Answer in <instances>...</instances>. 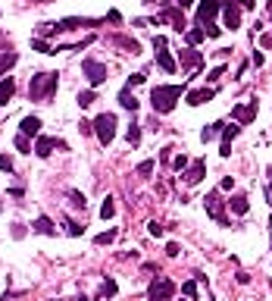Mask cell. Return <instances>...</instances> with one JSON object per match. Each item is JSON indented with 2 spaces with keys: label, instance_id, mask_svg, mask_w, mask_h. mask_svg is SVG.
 I'll use <instances>...</instances> for the list:
<instances>
[{
  "label": "cell",
  "instance_id": "cell-38",
  "mask_svg": "<svg viewBox=\"0 0 272 301\" xmlns=\"http://www.w3.org/2000/svg\"><path fill=\"white\" fill-rule=\"evenodd\" d=\"M147 232H150L153 238H163V226H160V223H147Z\"/></svg>",
  "mask_w": 272,
  "mask_h": 301
},
{
  "label": "cell",
  "instance_id": "cell-14",
  "mask_svg": "<svg viewBox=\"0 0 272 301\" xmlns=\"http://www.w3.org/2000/svg\"><path fill=\"white\" fill-rule=\"evenodd\" d=\"M213 98H216V88H197V91H188L185 94V100L191 104V107H200V104H207Z\"/></svg>",
  "mask_w": 272,
  "mask_h": 301
},
{
  "label": "cell",
  "instance_id": "cell-20",
  "mask_svg": "<svg viewBox=\"0 0 272 301\" xmlns=\"http://www.w3.org/2000/svg\"><path fill=\"white\" fill-rule=\"evenodd\" d=\"M116 44H119V48H125L128 54H141V44L135 41V38H128V34H116V38H113Z\"/></svg>",
  "mask_w": 272,
  "mask_h": 301
},
{
  "label": "cell",
  "instance_id": "cell-9",
  "mask_svg": "<svg viewBox=\"0 0 272 301\" xmlns=\"http://www.w3.org/2000/svg\"><path fill=\"white\" fill-rule=\"evenodd\" d=\"M153 48H157V63H160L163 72H175V60H172V54L166 50V38H163V34L153 38Z\"/></svg>",
  "mask_w": 272,
  "mask_h": 301
},
{
  "label": "cell",
  "instance_id": "cell-2",
  "mask_svg": "<svg viewBox=\"0 0 272 301\" xmlns=\"http://www.w3.org/2000/svg\"><path fill=\"white\" fill-rule=\"evenodd\" d=\"M53 94H56V72L31 76V85H28V98L31 100H50Z\"/></svg>",
  "mask_w": 272,
  "mask_h": 301
},
{
  "label": "cell",
  "instance_id": "cell-36",
  "mask_svg": "<svg viewBox=\"0 0 272 301\" xmlns=\"http://www.w3.org/2000/svg\"><path fill=\"white\" fill-rule=\"evenodd\" d=\"M153 166H157L153 160H144V164H138V176H150V172H153Z\"/></svg>",
  "mask_w": 272,
  "mask_h": 301
},
{
  "label": "cell",
  "instance_id": "cell-18",
  "mask_svg": "<svg viewBox=\"0 0 272 301\" xmlns=\"http://www.w3.org/2000/svg\"><path fill=\"white\" fill-rule=\"evenodd\" d=\"M31 232H41V236H56V226L50 223V216H38L31 223Z\"/></svg>",
  "mask_w": 272,
  "mask_h": 301
},
{
  "label": "cell",
  "instance_id": "cell-34",
  "mask_svg": "<svg viewBox=\"0 0 272 301\" xmlns=\"http://www.w3.org/2000/svg\"><path fill=\"white\" fill-rule=\"evenodd\" d=\"M69 201H72V207H81V210H85V194L81 192H69Z\"/></svg>",
  "mask_w": 272,
  "mask_h": 301
},
{
  "label": "cell",
  "instance_id": "cell-22",
  "mask_svg": "<svg viewBox=\"0 0 272 301\" xmlns=\"http://www.w3.org/2000/svg\"><path fill=\"white\" fill-rule=\"evenodd\" d=\"M222 129H226V126H222V122H213V126H204V132H200V142H204V144H207V142H213V138H216V135H219Z\"/></svg>",
  "mask_w": 272,
  "mask_h": 301
},
{
  "label": "cell",
  "instance_id": "cell-28",
  "mask_svg": "<svg viewBox=\"0 0 272 301\" xmlns=\"http://www.w3.org/2000/svg\"><path fill=\"white\" fill-rule=\"evenodd\" d=\"M31 48H34V50H41V54H56V48H50V44H47L44 38H34V41H31Z\"/></svg>",
  "mask_w": 272,
  "mask_h": 301
},
{
  "label": "cell",
  "instance_id": "cell-8",
  "mask_svg": "<svg viewBox=\"0 0 272 301\" xmlns=\"http://www.w3.org/2000/svg\"><path fill=\"white\" fill-rule=\"evenodd\" d=\"M222 26L229 32L241 28V6L235 4V0H226V4H222Z\"/></svg>",
  "mask_w": 272,
  "mask_h": 301
},
{
  "label": "cell",
  "instance_id": "cell-21",
  "mask_svg": "<svg viewBox=\"0 0 272 301\" xmlns=\"http://www.w3.org/2000/svg\"><path fill=\"white\" fill-rule=\"evenodd\" d=\"M16 60H19V56H16L13 50L0 54V78H6V69H13V66H16Z\"/></svg>",
  "mask_w": 272,
  "mask_h": 301
},
{
  "label": "cell",
  "instance_id": "cell-25",
  "mask_svg": "<svg viewBox=\"0 0 272 301\" xmlns=\"http://www.w3.org/2000/svg\"><path fill=\"white\" fill-rule=\"evenodd\" d=\"M100 216H103V220H113V216H116V204H113V198H106V201L100 204Z\"/></svg>",
  "mask_w": 272,
  "mask_h": 301
},
{
  "label": "cell",
  "instance_id": "cell-33",
  "mask_svg": "<svg viewBox=\"0 0 272 301\" xmlns=\"http://www.w3.org/2000/svg\"><path fill=\"white\" fill-rule=\"evenodd\" d=\"M182 292H185L188 298H197V280H188V282L182 286Z\"/></svg>",
  "mask_w": 272,
  "mask_h": 301
},
{
  "label": "cell",
  "instance_id": "cell-26",
  "mask_svg": "<svg viewBox=\"0 0 272 301\" xmlns=\"http://www.w3.org/2000/svg\"><path fill=\"white\" fill-rule=\"evenodd\" d=\"M116 295V282L113 280H103L100 282V298H113Z\"/></svg>",
  "mask_w": 272,
  "mask_h": 301
},
{
  "label": "cell",
  "instance_id": "cell-10",
  "mask_svg": "<svg viewBox=\"0 0 272 301\" xmlns=\"http://www.w3.org/2000/svg\"><path fill=\"white\" fill-rule=\"evenodd\" d=\"M53 148L56 150H66V142H63V138H50V135H38V142H34V154H38V157H50Z\"/></svg>",
  "mask_w": 272,
  "mask_h": 301
},
{
  "label": "cell",
  "instance_id": "cell-3",
  "mask_svg": "<svg viewBox=\"0 0 272 301\" xmlns=\"http://www.w3.org/2000/svg\"><path fill=\"white\" fill-rule=\"evenodd\" d=\"M116 116L113 113H100L97 120H94V135L100 138V144H113V138H116Z\"/></svg>",
  "mask_w": 272,
  "mask_h": 301
},
{
  "label": "cell",
  "instance_id": "cell-16",
  "mask_svg": "<svg viewBox=\"0 0 272 301\" xmlns=\"http://www.w3.org/2000/svg\"><path fill=\"white\" fill-rule=\"evenodd\" d=\"M19 132L38 138V135H41V120H38V116H25V120H22V126H19Z\"/></svg>",
  "mask_w": 272,
  "mask_h": 301
},
{
  "label": "cell",
  "instance_id": "cell-5",
  "mask_svg": "<svg viewBox=\"0 0 272 301\" xmlns=\"http://www.w3.org/2000/svg\"><path fill=\"white\" fill-rule=\"evenodd\" d=\"M257 100H247V104H238V107H232V120L238 126H251L257 120Z\"/></svg>",
  "mask_w": 272,
  "mask_h": 301
},
{
  "label": "cell",
  "instance_id": "cell-50",
  "mask_svg": "<svg viewBox=\"0 0 272 301\" xmlns=\"http://www.w3.org/2000/svg\"><path fill=\"white\" fill-rule=\"evenodd\" d=\"M144 4H157V0H144Z\"/></svg>",
  "mask_w": 272,
  "mask_h": 301
},
{
  "label": "cell",
  "instance_id": "cell-44",
  "mask_svg": "<svg viewBox=\"0 0 272 301\" xmlns=\"http://www.w3.org/2000/svg\"><path fill=\"white\" fill-rule=\"evenodd\" d=\"M179 251H182V248L175 245V242H169V245H166V254H169V258H179Z\"/></svg>",
  "mask_w": 272,
  "mask_h": 301
},
{
  "label": "cell",
  "instance_id": "cell-40",
  "mask_svg": "<svg viewBox=\"0 0 272 301\" xmlns=\"http://www.w3.org/2000/svg\"><path fill=\"white\" fill-rule=\"evenodd\" d=\"M78 132H81V135H91V132H94V122L81 120V122H78Z\"/></svg>",
  "mask_w": 272,
  "mask_h": 301
},
{
  "label": "cell",
  "instance_id": "cell-51",
  "mask_svg": "<svg viewBox=\"0 0 272 301\" xmlns=\"http://www.w3.org/2000/svg\"><path fill=\"white\" fill-rule=\"evenodd\" d=\"M0 301H6V295H3V298H0Z\"/></svg>",
  "mask_w": 272,
  "mask_h": 301
},
{
  "label": "cell",
  "instance_id": "cell-49",
  "mask_svg": "<svg viewBox=\"0 0 272 301\" xmlns=\"http://www.w3.org/2000/svg\"><path fill=\"white\" fill-rule=\"evenodd\" d=\"M269 16H272V0H269Z\"/></svg>",
  "mask_w": 272,
  "mask_h": 301
},
{
  "label": "cell",
  "instance_id": "cell-41",
  "mask_svg": "<svg viewBox=\"0 0 272 301\" xmlns=\"http://www.w3.org/2000/svg\"><path fill=\"white\" fill-rule=\"evenodd\" d=\"M66 226H69V229H66L69 236H81V226H78V223H72V220H66Z\"/></svg>",
  "mask_w": 272,
  "mask_h": 301
},
{
  "label": "cell",
  "instance_id": "cell-46",
  "mask_svg": "<svg viewBox=\"0 0 272 301\" xmlns=\"http://www.w3.org/2000/svg\"><path fill=\"white\" fill-rule=\"evenodd\" d=\"M106 19H110V22H116V26H119V22H122V16L116 13V10H110V13H106Z\"/></svg>",
  "mask_w": 272,
  "mask_h": 301
},
{
  "label": "cell",
  "instance_id": "cell-15",
  "mask_svg": "<svg viewBox=\"0 0 272 301\" xmlns=\"http://www.w3.org/2000/svg\"><path fill=\"white\" fill-rule=\"evenodd\" d=\"M16 94V78L13 76H6V78H0V104L6 107V100Z\"/></svg>",
  "mask_w": 272,
  "mask_h": 301
},
{
  "label": "cell",
  "instance_id": "cell-29",
  "mask_svg": "<svg viewBox=\"0 0 272 301\" xmlns=\"http://www.w3.org/2000/svg\"><path fill=\"white\" fill-rule=\"evenodd\" d=\"M78 107H91V104H94V91H78Z\"/></svg>",
  "mask_w": 272,
  "mask_h": 301
},
{
  "label": "cell",
  "instance_id": "cell-1",
  "mask_svg": "<svg viewBox=\"0 0 272 301\" xmlns=\"http://www.w3.org/2000/svg\"><path fill=\"white\" fill-rule=\"evenodd\" d=\"M185 94V85H157L150 91V104L157 113H172L175 110V100Z\"/></svg>",
  "mask_w": 272,
  "mask_h": 301
},
{
  "label": "cell",
  "instance_id": "cell-37",
  "mask_svg": "<svg viewBox=\"0 0 272 301\" xmlns=\"http://www.w3.org/2000/svg\"><path fill=\"white\" fill-rule=\"evenodd\" d=\"M204 32H207V38H219V34H222V28H219V26H213V22H207Z\"/></svg>",
  "mask_w": 272,
  "mask_h": 301
},
{
  "label": "cell",
  "instance_id": "cell-42",
  "mask_svg": "<svg viewBox=\"0 0 272 301\" xmlns=\"http://www.w3.org/2000/svg\"><path fill=\"white\" fill-rule=\"evenodd\" d=\"M0 170H3V172H9V170H13V160H9L6 154H0Z\"/></svg>",
  "mask_w": 272,
  "mask_h": 301
},
{
  "label": "cell",
  "instance_id": "cell-4",
  "mask_svg": "<svg viewBox=\"0 0 272 301\" xmlns=\"http://www.w3.org/2000/svg\"><path fill=\"white\" fill-rule=\"evenodd\" d=\"M172 295H175V282L166 280V276H157V280L150 282V288H147V298L150 301H169Z\"/></svg>",
  "mask_w": 272,
  "mask_h": 301
},
{
  "label": "cell",
  "instance_id": "cell-30",
  "mask_svg": "<svg viewBox=\"0 0 272 301\" xmlns=\"http://www.w3.org/2000/svg\"><path fill=\"white\" fill-rule=\"evenodd\" d=\"M125 138H128V144H141V129H138V126H128Z\"/></svg>",
  "mask_w": 272,
  "mask_h": 301
},
{
  "label": "cell",
  "instance_id": "cell-39",
  "mask_svg": "<svg viewBox=\"0 0 272 301\" xmlns=\"http://www.w3.org/2000/svg\"><path fill=\"white\" fill-rule=\"evenodd\" d=\"M222 76H226V66H216V69H213V72H210L207 78H210V82H219Z\"/></svg>",
  "mask_w": 272,
  "mask_h": 301
},
{
  "label": "cell",
  "instance_id": "cell-23",
  "mask_svg": "<svg viewBox=\"0 0 272 301\" xmlns=\"http://www.w3.org/2000/svg\"><path fill=\"white\" fill-rule=\"evenodd\" d=\"M185 38H188V44H191V48H197V44L207 38V32H204V26H197V28H188Z\"/></svg>",
  "mask_w": 272,
  "mask_h": 301
},
{
  "label": "cell",
  "instance_id": "cell-24",
  "mask_svg": "<svg viewBox=\"0 0 272 301\" xmlns=\"http://www.w3.org/2000/svg\"><path fill=\"white\" fill-rule=\"evenodd\" d=\"M119 104H122L125 110H132V113L138 110V98H135V94H132L128 88H125V91H119Z\"/></svg>",
  "mask_w": 272,
  "mask_h": 301
},
{
  "label": "cell",
  "instance_id": "cell-32",
  "mask_svg": "<svg viewBox=\"0 0 272 301\" xmlns=\"http://www.w3.org/2000/svg\"><path fill=\"white\" fill-rule=\"evenodd\" d=\"M113 238H116V229H106V232H100V236L94 238V242H97V245H110Z\"/></svg>",
  "mask_w": 272,
  "mask_h": 301
},
{
  "label": "cell",
  "instance_id": "cell-7",
  "mask_svg": "<svg viewBox=\"0 0 272 301\" xmlns=\"http://www.w3.org/2000/svg\"><path fill=\"white\" fill-rule=\"evenodd\" d=\"M81 69H85V76H88V82H91V88H97V85H103L106 82V66L103 63H97V60H88L81 63Z\"/></svg>",
  "mask_w": 272,
  "mask_h": 301
},
{
  "label": "cell",
  "instance_id": "cell-12",
  "mask_svg": "<svg viewBox=\"0 0 272 301\" xmlns=\"http://www.w3.org/2000/svg\"><path fill=\"white\" fill-rule=\"evenodd\" d=\"M222 4H226V0H200V6H197V22H200V26H207V22L216 19Z\"/></svg>",
  "mask_w": 272,
  "mask_h": 301
},
{
  "label": "cell",
  "instance_id": "cell-27",
  "mask_svg": "<svg viewBox=\"0 0 272 301\" xmlns=\"http://www.w3.org/2000/svg\"><path fill=\"white\" fill-rule=\"evenodd\" d=\"M241 132V126H226V129H222V144H232V138Z\"/></svg>",
  "mask_w": 272,
  "mask_h": 301
},
{
  "label": "cell",
  "instance_id": "cell-13",
  "mask_svg": "<svg viewBox=\"0 0 272 301\" xmlns=\"http://www.w3.org/2000/svg\"><path fill=\"white\" fill-rule=\"evenodd\" d=\"M204 176H207V164H204V160H194V164H191V166H188V170L182 172L185 185H197V182L204 179Z\"/></svg>",
  "mask_w": 272,
  "mask_h": 301
},
{
  "label": "cell",
  "instance_id": "cell-48",
  "mask_svg": "<svg viewBox=\"0 0 272 301\" xmlns=\"http://www.w3.org/2000/svg\"><path fill=\"white\" fill-rule=\"evenodd\" d=\"M238 6H244V10H251V6H257V0H238Z\"/></svg>",
  "mask_w": 272,
  "mask_h": 301
},
{
  "label": "cell",
  "instance_id": "cell-31",
  "mask_svg": "<svg viewBox=\"0 0 272 301\" xmlns=\"http://www.w3.org/2000/svg\"><path fill=\"white\" fill-rule=\"evenodd\" d=\"M188 166H191V164H188V157H185V154H179V157H172V170H179V172H185Z\"/></svg>",
  "mask_w": 272,
  "mask_h": 301
},
{
  "label": "cell",
  "instance_id": "cell-17",
  "mask_svg": "<svg viewBox=\"0 0 272 301\" xmlns=\"http://www.w3.org/2000/svg\"><path fill=\"white\" fill-rule=\"evenodd\" d=\"M182 66H185V69H191V66H204V54L194 50V48L182 50Z\"/></svg>",
  "mask_w": 272,
  "mask_h": 301
},
{
  "label": "cell",
  "instance_id": "cell-19",
  "mask_svg": "<svg viewBox=\"0 0 272 301\" xmlns=\"http://www.w3.org/2000/svg\"><path fill=\"white\" fill-rule=\"evenodd\" d=\"M229 207H232V214L244 216V214H247V207H251V204H247V198H244V194H232V198H229Z\"/></svg>",
  "mask_w": 272,
  "mask_h": 301
},
{
  "label": "cell",
  "instance_id": "cell-11",
  "mask_svg": "<svg viewBox=\"0 0 272 301\" xmlns=\"http://www.w3.org/2000/svg\"><path fill=\"white\" fill-rule=\"evenodd\" d=\"M157 22H169V26L175 28V32H188V22H185V13H182V10L179 6H166V10H163V13H160V19Z\"/></svg>",
  "mask_w": 272,
  "mask_h": 301
},
{
  "label": "cell",
  "instance_id": "cell-52",
  "mask_svg": "<svg viewBox=\"0 0 272 301\" xmlns=\"http://www.w3.org/2000/svg\"><path fill=\"white\" fill-rule=\"evenodd\" d=\"M0 210H3V204H0Z\"/></svg>",
  "mask_w": 272,
  "mask_h": 301
},
{
  "label": "cell",
  "instance_id": "cell-6",
  "mask_svg": "<svg viewBox=\"0 0 272 301\" xmlns=\"http://www.w3.org/2000/svg\"><path fill=\"white\" fill-rule=\"evenodd\" d=\"M204 207H207V214H210L213 220H216L219 226H232V223H229V216L222 214V201H219V192H210L207 198H204Z\"/></svg>",
  "mask_w": 272,
  "mask_h": 301
},
{
  "label": "cell",
  "instance_id": "cell-43",
  "mask_svg": "<svg viewBox=\"0 0 272 301\" xmlns=\"http://www.w3.org/2000/svg\"><path fill=\"white\" fill-rule=\"evenodd\" d=\"M144 78H147L144 72H135L132 78H128V88H132V85H141V82H144Z\"/></svg>",
  "mask_w": 272,
  "mask_h": 301
},
{
  "label": "cell",
  "instance_id": "cell-35",
  "mask_svg": "<svg viewBox=\"0 0 272 301\" xmlns=\"http://www.w3.org/2000/svg\"><path fill=\"white\" fill-rule=\"evenodd\" d=\"M16 148L22 150V154H31V150H28V135H22V132H19V135H16Z\"/></svg>",
  "mask_w": 272,
  "mask_h": 301
},
{
  "label": "cell",
  "instance_id": "cell-47",
  "mask_svg": "<svg viewBox=\"0 0 272 301\" xmlns=\"http://www.w3.org/2000/svg\"><path fill=\"white\" fill-rule=\"evenodd\" d=\"M191 4H194V0H175V6H179V10H188Z\"/></svg>",
  "mask_w": 272,
  "mask_h": 301
},
{
  "label": "cell",
  "instance_id": "cell-45",
  "mask_svg": "<svg viewBox=\"0 0 272 301\" xmlns=\"http://www.w3.org/2000/svg\"><path fill=\"white\" fill-rule=\"evenodd\" d=\"M232 185H235V179H232V176H226V179L219 182V188H222V192H232Z\"/></svg>",
  "mask_w": 272,
  "mask_h": 301
}]
</instances>
